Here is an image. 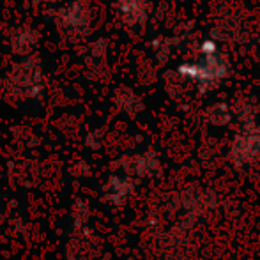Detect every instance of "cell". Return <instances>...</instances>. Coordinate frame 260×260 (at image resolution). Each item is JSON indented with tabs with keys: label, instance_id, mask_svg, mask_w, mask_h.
Returning <instances> with one entry per match:
<instances>
[{
	"label": "cell",
	"instance_id": "obj_1",
	"mask_svg": "<svg viewBox=\"0 0 260 260\" xmlns=\"http://www.w3.org/2000/svg\"><path fill=\"white\" fill-rule=\"evenodd\" d=\"M200 52H202L200 60L186 62V64L179 66L177 73L184 78L195 82L202 90L214 89L229 75V60L219 52V46L214 41H204L200 46Z\"/></svg>",
	"mask_w": 260,
	"mask_h": 260
},
{
	"label": "cell",
	"instance_id": "obj_2",
	"mask_svg": "<svg viewBox=\"0 0 260 260\" xmlns=\"http://www.w3.org/2000/svg\"><path fill=\"white\" fill-rule=\"evenodd\" d=\"M260 156V127L246 126L237 133L232 144V159L237 165H246Z\"/></svg>",
	"mask_w": 260,
	"mask_h": 260
},
{
	"label": "cell",
	"instance_id": "obj_3",
	"mask_svg": "<svg viewBox=\"0 0 260 260\" xmlns=\"http://www.w3.org/2000/svg\"><path fill=\"white\" fill-rule=\"evenodd\" d=\"M119 13L127 25H144L149 16V0H120Z\"/></svg>",
	"mask_w": 260,
	"mask_h": 260
},
{
	"label": "cell",
	"instance_id": "obj_4",
	"mask_svg": "<svg viewBox=\"0 0 260 260\" xmlns=\"http://www.w3.org/2000/svg\"><path fill=\"white\" fill-rule=\"evenodd\" d=\"M209 119L214 124H226L230 120V112L225 105H214L209 110Z\"/></svg>",
	"mask_w": 260,
	"mask_h": 260
},
{
	"label": "cell",
	"instance_id": "obj_5",
	"mask_svg": "<svg viewBox=\"0 0 260 260\" xmlns=\"http://www.w3.org/2000/svg\"><path fill=\"white\" fill-rule=\"evenodd\" d=\"M112 184H113V189H110V197H113V200H115V197H126L127 193H129V184H127L126 181H120V179H112Z\"/></svg>",
	"mask_w": 260,
	"mask_h": 260
}]
</instances>
